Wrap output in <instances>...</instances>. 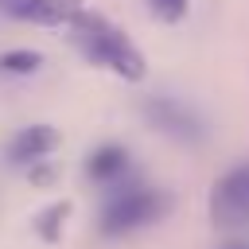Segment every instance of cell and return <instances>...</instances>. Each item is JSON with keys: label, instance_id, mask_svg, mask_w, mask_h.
Segmentation results:
<instances>
[{"label": "cell", "instance_id": "obj_11", "mask_svg": "<svg viewBox=\"0 0 249 249\" xmlns=\"http://www.w3.org/2000/svg\"><path fill=\"white\" fill-rule=\"evenodd\" d=\"M31 4H35V0H0V12H8V16H16V19H23Z\"/></svg>", "mask_w": 249, "mask_h": 249}, {"label": "cell", "instance_id": "obj_7", "mask_svg": "<svg viewBox=\"0 0 249 249\" xmlns=\"http://www.w3.org/2000/svg\"><path fill=\"white\" fill-rule=\"evenodd\" d=\"M82 8H78V0H35L31 8H27V16L23 19H31V23H47V27H70V19L78 16Z\"/></svg>", "mask_w": 249, "mask_h": 249}, {"label": "cell", "instance_id": "obj_9", "mask_svg": "<svg viewBox=\"0 0 249 249\" xmlns=\"http://www.w3.org/2000/svg\"><path fill=\"white\" fill-rule=\"evenodd\" d=\"M66 210H70L66 202H54L51 210H43V214H39V233H47V237L54 241V237H58V230H62V218H66Z\"/></svg>", "mask_w": 249, "mask_h": 249}, {"label": "cell", "instance_id": "obj_10", "mask_svg": "<svg viewBox=\"0 0 249 249\" xmlns=\"http://www.w3.org/2000/svg\"><path fill=\"white\" fill-rule=\"evenodd\" d=\"M152 8H156V16L160 19H183V12H187V0H152Z\"/></svg>", "mask_w": 249, "mask_h": 249}, {"label": "cell", "instance_id": "obj_8", "mask_svg": "<svg viewBox=\"0 0 249 249\" xmlns=\"http://www.w3.org/2000/svg\"><path fill=\"white\" fill-rule=\"evenodd\" d=\"M39 62H43L39 51H4L0 54V70H8V74H35Z\"/></svg>", "mask_w": 249, "mask_h": 249}, {"label": "cell", "instance_id": "obj_12", "mask_svg": "<svg viewBox=\"0 0 249 249\" xmlns=\"http://www.w3.org/2000/svg\"><path fill=\"white\" fill-rule=\"evenodd\" d=\"M222 249H249L245 241H230V245H222Z\"/></svg>", "mask_w": 249, "mask_h": 249}, {"label": "cell", "instance_id": "obj_5", "mask_svg": "<svg viewBox=\"0 0 249 249\" xmlns=\"http://www.w3.org/2000/svg\"><path fill=\"white\" fill-rule=\"evenodd\" d=\"M54 144H58V132H54L51 124H27V128H19V132L8 140V160L31 163V160H43Z\"/></svg>", "mask_w": 249, "mask_h": 249}, {"label": "cell", "instance_id": "obj_1", "mask_svg": "<svg viewBox=\"0 0 249 249\" xmlns=\"http://www.w3.org/2000/svg\"><path fill=\"white\" fill-rule=\"evenodd\" d=\"M70 31H74V43L86 51V58H93L97 66H109L117 70L124 82H140L144 78V54L128 43V35L109 23L105 16H93V12H78L70 19Z\"/></svg>", "mask_w": 249, "mask_h": 249}, {"label": "cell", "instance_id": "obj_4", "mask_svg": "<svg viewBox=\"0 0 249 249\" xmlns=\"http://www.w3.org/2000/svg\"><path fill=\"white\" fill-rule=\"evenodd\" d=\"M144 113H148V121H152L160 132H167V136H175V140L195 144V140L206 136L202 117H198L191 105H183L179 97H148V101H144Z\"/></svg>", "mask_w": 249, "mask_h": 249}, {"label": "cell", "instance_id": "obj_2", "mask_svg": "<svg viewBox=\"0 0 249 249\" xmlns=\"http://www.w3.org/2000/svg\"><path fill=\"white\" fill-rule=\"evenodd\" d=\"M163 210H167V195L156 191V187L136 183V187H121L105 198V206L97 214V226H101V233L121 237V233H132L140 226H152L156 218H163Z\"/></svg>", "mask_w": 249, "mask_h": 249}, {"label": "cell", "instance_id": "obj_3", "mask_svg": "<svg viewBox=\"0 0 249 249\" xmlns=\"http://www.w3.org/2000/svg\"><path fill=\"white\" fill-rule=\"evenodd\" d=\"M210 218L222 230L249 226V163L230 167L210 191Z\"/></svg>", "mask_w": 249, "mask_h": 249}, {"label": "cell", "instance_id": "obj_6", "mask_svg": "<svg viewBox=\"0 0 249 249\" xmlns=\"http://www.w3.org/2000/svg\"><path fill=\"white\" fill-rule=\"evenodd\" d=\"M124 167H128V152H124L121 144H101V148H93V156L86 160V171H89V179H97V183L121 175Z\"/></svg>", "mask_w": 249, "mask_h": 249}]
</instances>
